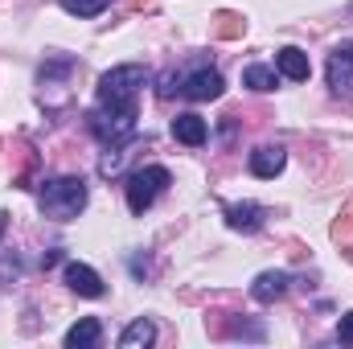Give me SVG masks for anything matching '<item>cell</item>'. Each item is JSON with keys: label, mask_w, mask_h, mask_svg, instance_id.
Instances as JSON below:
<instances>
[{"label": "cell", "mask_w": 353, "mask_h": 349, "mask_svg": "<svg viewBox=\"0 0 353 349\" xmlns=\"http://www.w3.org/2000/svg\"><path fill=\"white\" fill-rule=\"evenodd\" d=\"M144 83H148V70L140 62H123V66L107 70L99 79V107H107V111H136Z\"/></svg>", "instance_id": "cell-1"}, {"label": "cell", "mask_w": 353, "mask_h": 349, "mask_svg": "<svg viewBox=\"0 0 353 349\" xmlns=\"http://www.w3.org/2000/svg\"><path fill=\"white\" fill-rule=\"evenodd\" d=\"M87 210V181L83 177H58L41 185V214L54 222H70Z\"/></svg>", "instance_id": "cell-2"}, {"label": "cell", "mask_w": 353, "mask_h": 349, "mask_svg": "<svg viewBox=\"0 0 353 349\" xmlns=\"http://www.w3.org/2000/svg\"><path fill=\"white\" fill-rule=\"evenodd\" d=\"M169 181H173V173H169L165 165H144V169H136V173L128 177V210H132V214H144V210L169 189Z\"/></svg>", "instance_id": "cell-3"}, {"label": "cell", "mask_w": 353, "mask_h": 349, "mask_svg": "<svg viewBox=\"0 0 353 349\" xmlns=\"http://www.w3.org/2000/svg\"><path fill=\"white\" fill-rule=\"evenodd\" d=\"M136 119H140V111H107V107H99V111L87 115V128L107 148H119V144H128L136 136Z\"/></svg>", "instance_id": "cell-4"}, {"label": "cell", "mask_w": 353, "mask_h": 349, "mask_svg": "<svg viewBox=\"0 0 353 349\" xmlns=\"http://www.w3.org/2000/svg\"><path fill=\"white\" fill-rule=\"evenodd\" d=\"M329 90L341 94V99L353 94V41H341L329 54Z\"/></svg>", "instance_id": "cell-5"}, {"label": "cell", "mask_w": 353, "mask_h": 349, "mask_svg": "<svg viewBox=\"0 0 353 349\" xmlns=\"http://www.w3.org/2000/svg\"><path fill=\"white\" fill-rule=\"evenodd\" d=\"M176 90H181L185 99H193V103H210V99H222L226 83H222V74H218V70H193V74H189Z\"/></svg>", "instance_id": "cell-6"}, {"label": "cell", "mask_w": 353, "mask_h": 349, "mask_svg": "<svg viewBox=\"0 0 353 349\" xmlns=\"http://www.w3.org/2000/svg\"><path fill=\"white\" fill-rule=\"evenodd\" d=\"M267 210L263 206H255V201H234V206H226V222H230V230H243V235H255L259 226H263Z\"/></svg>", "instance_id": "cell-7"}, {"label": "cell", "mask_w": 353, "mask_h": 349, "mask_svg": "<svg viewBox=\"0 0 353 349\" xmlns=\"http://www.w3.org/2000/svg\"><path fill=\"white\" fill-rule=\"evenodd\" d=\"M66 283H70V292H79V296H87V300H99L107 288H103V279H99V271L87 267V263H70L66 267Z\"/></svg>", "instance_id": "cell-8"}, {"label": "cell", "mask_w": 353, "mask_h": 349, "mask_svg": "<svg viewBox=\"0 0 353 349\" xmlns=\"http://www.w3.org/2000/svg\"><path fill=\"white\" fill-rule=\"evenodd\" d=\"M275 70H279L283 79H292V83H304V79L312 74L308 54H304V50H296V46H283V50L275 54Z\"/></svg>", "instance_id": "cell-9"}, {"label": "cell", "mask_w": 353, "mask_h": 349, "mask_svg": "<svg viewBox=\"0 0 353 349\" xmlns=\"http://www.w3.org/2000/svg\"><path fill=\"white\" fill-rule=\"evenodd\" d=\"M288 288H292V275H288V271H263V275L251 283V296H255L259 304H271V300L288 296Z\"/></svg>", "instance_id": "cell-10"}, {"label": "cell", "mask_w": 353, "mask_h": 349, "mask_svg": "<svg viewBox=\"0 0 353 349\" xmlns=\"http://www.w3.org/2000/svg\"><path fill=\"white\" fill-rule=\"evenodd\" d=\"M283 165H288V152L279 144H263V148L251 152V173L255 177H279Z\"/></svg>", "instance_id": "cell-11"}, {"label": "cell", "mask_w": 353, "mask_h": 349, "mask_svg": "<svg viewBox=\"0 0 353 349\" xmlns=\"http://www.w3.org/2000/svg\"><path fill=\"white\" fill-rule=\"evenodd\" d=\"M173 136L181 144H189V148H197V144H205V136H210V128H205V119L201 115H193V111H185V115H176L173 119Z\"/></svg>", "instance_id": "cell-12"}, {"label": "cell", "mask_w": 353, "mask_h": 349, "mask_svg": "<svg viewBox=\"0 0 353 349\" xmlns=\"http://www.w3.org/2000/svg\"><path fill=\"white\" fill-rule=\"evenodd\" d=\"M157 341V325L148 321V317H140V321H132L123 333H119V349H144Z\"/></svg>", "instance_id": "cell-13"}, {"label": "cell", "mask_w": 353, "mask_h": 349, "mask_svg": "<svg viewBox=\"0 0 353 349\" xmlns=\"http://www.w3.org/2000/svg\"><path fill=\"white\" fill-rule=\"evenodd\" d=\"M99 337H103V325H99L94 317H83V321L66 333V349H90V346H99Z\"/></svg>", "instance_id": "cell-14"}, {"label": "cell", "mask_w": 353, "mask_h": 349, "mask_svg": "<svg viewBox=\"0 0 353 349\" xmlns=\"http://www.w3.org/2000/svg\"><path fill=\"white\" fill-rule=\"evenodd\" d=\"M243 87H251V90H275L279 87V70H271V66H247L243 70Z\"/></svg>", "instance_id": "cell-15"}, {"label": "cell", "mask_w": 353, "mask_h": 349, "mask_svg": "<svg viewBox=\"0 0 353 349\" xmlns=\"http://www.w3.org/2000/svg\"><path fill=\"white\" fill-rule=\"evenodd\" d=\"M107 4H111V0H62V8H66L70 17H99Z\"/></svg>", "instance_id": "cell-16"}, {"label": "cell", "mask_w": 353, "mask_h": 349, "mask_svg": "<svg viewBox=\"0 0 353 349\" xmlns=\"http://www.w3.org/2000/svg\"><path fill=\"white\" fill-rule=\"evenodd\" d=\"M337 337H341L345 346H353V312H345V317L337 321Z\"/></svg>", "instance_id": "cell-17"}, {"label": "cell", "mask_w": 353, "mask_h": 349, "mask_svg": "<svg viewBox=\"0 0 353 349\" xmlns=\"http://www.w3.org/2000/svg\"><path fill=\"white\" fill-rule=\"evenodd\" d=\"M58 259H62V251H46V255H41V267H54Z\"/></svg>", "instance_id": "cell-18"}, {"label": "cell", "mask_w": 353, "mask_h": 349, "mask_svg": "<svg viewBox=\"0 0 353 349\" xmlns=\"http://www.w3.org/2000/svg\"><path fill=\"white\" fill-rule=\"evenodd\" d=\"M4 230H8V214H0V239H4Z\"/></svg>", "instance_id": "cell-19"}]
</instances>
